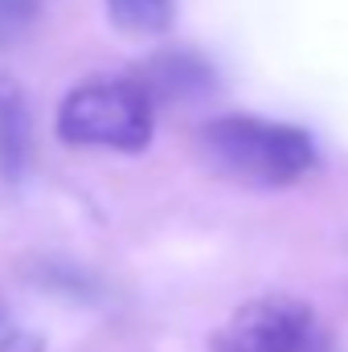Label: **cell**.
Masks as SVG:
<instances>
[{
	"mask_svg": "<svg viewBox=\"0 0 348 352\" xmlns=\"http://www.w3.org/2000/svg\"><path fill=\"white\" fill-rule=\"evenodd\" d=\"M197 148L217 176L246 188H287L316 168V140L295 123L259 115H217L197 131Z\"/></svg>",
	"mask_w": 348,
	"mask_h": 352,
	"instance_id": "1",
	"label": "cell"
},
{
	"mask_svg": "<svg viewBox=\"0 0 348 352\" xmlns=\"http://www.w3.org/2000/svg\"><path fill=\"white\" fill-rule=\"evenodd\" d=\"M54 131L66 148H102L135 156L156 135V102L144 87L127 78H90L66 90L58 102Z\"/></svg>",
	"mask_w": 348,
	"mask_h": 352,
	"instance_id": "2",
	"label": "cell"
},
{
	"mask_svg": "<svg viewBox=\"0 0 348 352\" xmlns=\"http://www.w3.org/2000/svg\"><path fill=\"white\" fill-rule=\"evenodd\" d=\"M209 352H324L312 303L295 295H259L234 307L209 336Z\"/></svg>",
	"mask_w": 348,
	"mask_h": 352,
	"instance_id": "3",
	"label": "cell"
},
{
	"mask_svg": "<svg viewBox=\"0 0 348 352\" xmlns=\"http://www.w3.org/2000/svg\"><path fill=\"white\" fill-rule=\"evenodd\" d=\"M152 102L201 98L213 90V66L197 50H160L131 74Z\"/></svg>",
	"mask_w": 348,
	"mask_h": 352,
	"instance_id": "4",
	"label": "cell"
},
{
	"mask_svg": "<svg viewBox=\"0 0 348 352\" xmlns=\"http://www.w3.org/2000/svg\"><path fill=\"white\" fill-rule=\"evenodd\" d=\"M33 164V111L17 78L0 74V180L21 184Z\"/></svg>",
	"mask_w": 348,
	"mask_h": 352,
	"instance_id": "5",
	"label": "cell"
},
{
	"mask_svg": "<svg viewBox=\"0 0 348 352\" xmlns=\"http://www.w3.org/2000/svg\"><path fill=\"white\" fill-rule=\"evenodd\" d=\"M107 16L119 33L127 37H160L168 33L176 21V4L180 0H102Z\"/></svg>",
	"mask_w": 348,
	"mask_h": 352,
	"instance_id": "6",
	"label": "cell"
},
{
	"mask_svg": "<svg viewBox=\"0 0 348 352\" xmlns=\"http://www.w3.org/2000/svg\"><path fill=\"white\" fill-rule=\"evenodd\" d=\"M41 16V0H0V45L21 41Z\"/></svg>",
	"mask_w": 348,
	"mask_h": 352,
	"instance_id": "7",
	"label": "cell"
},
{
	"mask_svg": "<svg viewBox=\"0 0 348 352\" xmlns=\"http://www.w3.org/2000/svg\"><path fill=\"white\" fill-rule=\"evenodd\" d=\"M0 352H45V336L33 328H17L0 336Z\"/></svg>",
	"mask_w": 348,
	"mask_h": 352,
	"instance_id": "8",
	"label": "cell"
},
{
	"mask_svg": "<svg viewBox=\"0 0 348 352\" xmlns=\"http://www.w3.org/2000/svg\"><path fill=\"white\" fill-rule=\"evenodd\" d=\"M0 320H4V307H0Z\"/></svg>",
	"mask_w": 348,
	"mask_h": 352,
	"instance_id": "9",
	"label": "cell"
}]
</instances>
